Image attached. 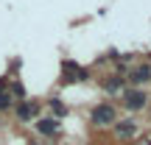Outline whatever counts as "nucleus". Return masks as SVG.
I'll return each instance as SVG.
<instances>
[{
	"label": "nucleus",
	"mask_w": 151,
	"mask_h": 145,
	"mask_svg": "<svg viewBox=\"0 0 151 145\" xmlns=\"http://www.w3.org/2000/svg\"><path fill=\"white\" fill-rule=\"evenodd\" d=\"M104 89H109V92H120V95H123V92H126V84H123V78H120V75H112V78L104 81Z\"/></svg>",
	"instance_id": "7"
},
{
	"label": "nucleus",
	"mask_w": 151,
	"mask_h": 145,
	"mask_svg": "<svg viewBox=\"0 0 151 145\" xmlns=\"http://www.w3.org/2000/svg\"><path fill=\"white\" fill-rule=\"evenodd\" d=\"M37 131L39 134H48V137H53V134H59V120H37Z\"/></svg>",
	"instance_id": "6"
},
{
	"label": "nucleus",
	"mask_w": 151,
	"mask_h": 145,
	"mask_svg": "<svg viewBox=\"0 0 151 145\" xmlns=\"http://www.w3.org/2000/svg\"><path fill=\"white\" fill-rule=\"evenodd\" d=\"M11 98H14V95H11V92H0V112L11 106Z\"/></svg>",
	"instance_id": "10"
},
{
	"label": "nucleus",
	"mask_w": 151,
	"mask_h": 145,
	"mask_svg": "<svg viewBox=\"0 0 151 145\" xmlns=\"http://www.w3.org/2000/svg\"><path fill=\"white\" fill-rule=\"evenodd\" d=\"M17 117L20 120H31L34 114H39V103H34V101H22V103H17Z\"/></svg>",
	"instance_id": "5"
},
{
	"label": "nucleus",
	"mask_w": 151,
	"mask_h": 145,
	"mask_svg": "<svg viewBox=\"0 0 151 145\" xmlns=\"http://www.w3.org/2000/svg\"><path fill=\"white\" fill-rule=\"evenodd\" d=\"M90 120H92V126H112L115 120H118V109L112 106V103H98L95 109L90 112Z\"/></svg>",
	"instance_id": "1"
},
{
	"label": "nucleus",
	"mask_w": 151,
	"mask_h": 145,
	"mask_svg": "<svg viewBox=\"0 0 151 145\" xmlns=\"http://www.w3.org/2000/svg\"><path fill=\"white\" fill-rule=\"evenodd\" d=\"M11 95H17V98H25V86L17 81V84H11Z\"/></svg>",
	"instance_id": "11"
},
{
	"label": "nucleus",
	"mask_w": 151,
	"mask_h": 145,
	"mask_svg": "<svg viewBox=\"0 0 151 145\" xmlns=\"http://www.w3.org/2000/svg\"><path fill=\"white\" fill-rule=\"evenodd\" d=\"M146 103H148V95H146V92H140V89H126L123 92V106L132 109V112H140Z\"/></svg>",
	"instance_id": "3"
},
{
	"label": "nucleus",
	"mask_w": 151,
	"mask_h": 145,
	"mask_svg": "<svg viewBox=\"0 0 151 145\" xmlns=\"http://www.w3.org/2000/svg\"><path fill=\"white\" fill-rule=\"evenodd\" d=\"M87 78H90V73H87L81 64H76V61H70V59L62 61V84H70V81H87Z\"/></svg>",
	"instance_id": "2"
},
{
	"label": "nucleus",
	"mask_w": 151,
	"mask_h": 145,
	"mask_svg": "<svg viewBox=\"0 0 151 145\" xmlns=\"http://www.w3.org/2000/svg\"><path fill=\"white\" fill-rule=\"evenodd\" d=\"M50 112H53L56 117H65V114H67V106H65L62 101H56V98H53V101H50Z\"/></svg>",
	"instance_id": "9"
},
{
	"label": "nucleus",
	"mask_w": 151,
	"mask_h": 145,
	"mask_svg": "<svg viewBox=\"0 0 151 145\" xmlns=\"http://www.w3.org/2000/svg\"><path fill=\"white\" fill-rule=\"evenodd\" d=\"M115 134L123 137V140H126V137H134V134H137V126L132 123V120H126V123H118V126H115Z\"/></svg>",
	"instance_id": "8"
},
{
	"label": "nucleus",
	"mask_w": 151,
	"mask_h": 145,
	"mask_svg": "<svg viewBox=\"0 0 151 145\" xmlns=\"http://www.w3.org/2000/svg\"><path fill=\"white\" fill-rule=\"evenodd\" d=\"M151 78V64H137L129 70V81L132 84H146V81Z\"/></svg>",
	"instance_id": "4"
}]
</instances>
